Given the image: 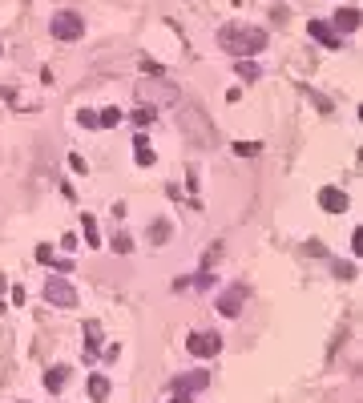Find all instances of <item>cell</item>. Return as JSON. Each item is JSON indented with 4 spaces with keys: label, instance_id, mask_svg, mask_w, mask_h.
<instances>
[{
    "label": "cell",
    "instance_id": "obj_6",
    "mask_svg": "<svg viewBox=\"0 0 363 403\" xmlns=\"http://www.w3.org/2000/svg\"><path fill=\"white\" fill-rule=\"evenodd\" d=\"M206 383H210V375H206V371H194V375L174 379V383H170V391H174V395H194V391H202Z\"/></svg>",
    "mask_w": 363,
    "mask_h": 403
},
{
    "label": "cell",
    "instance_id": "obj_4",
    "mask_svg": "<svg viewBox=\"0 0 363 403\" xmlns=\"http://www.w3.org/2000/svg\"><path fill=\"white\" fill-rule=\"evenodd\" d=\"M45 299H49L53 306H77V290L69 287L65 278H49V282H45Z\"/></svg>",
    "mask_w": 363,
    "mask_h": 403
},
{
    "label": "cell",
    "instance_id": "obj_15",
    "mask_svg": "<svg viewBox=\"0 0 363 403\" xmlns=\"http://www.w3.org/2000/svg\"><path fill=\"white\" fill-rule=\"evenodd\" d=\"M238 77H242V81H259V64H254V61H238Z\"/></svg>",
    "mask_w": 363,
    "mask_h": 403
},
{
    "label": "cell",
    "instance_id": "obj_9",
    "mask_svg": "<svg viewBox=\"0 0 363 403\" xmlns=\"http://www.w3.org/2000/svg\"><path fill=\"white\" fill-rule=\"evenodd\" d=\"M331 29H335V32H355V29H359V8H339Z\"/></svg>",
    "mask_w": 363,
    "mask_h": 403
},
{
    "label": "cell",
    "instance_id": "obj_22",
    "mask_svg": "<svg viewBox=\"0 0 363 403\" xmlns=\"http://www.w3.org/2000/svg\"><path fill=\"white\" fill-rule=\"evenodd\" d=\"M170 403H190V395H174V399H170Z\"/></svg>",
    "mask_w": 363,
    "mask_h": 403
},
{
    "label": "cell",
    "instance_id": "obj_19",
    "mask_svg": "<svg viewBox=\"0 0 363 403\" xmlns=\"http://www.w3.org/2000/svg\"><path fill=\"white\" fill-rule=\"evenodd\" d=\"M133 121H137V125H149V121H153V109H137L133 113Z\"/></svg>",
    "mask_w": 363,
    "mask_h": 403
},
{
    "label": "cell",
    "instance_id": "obj_11",
    "mask_svg": "<svg viewBox=\"0 0 363 403\" xmlns=\"http://www.w3.org/2000/svg\"><path fill=\"white\" fill-rule=\"evenodd\" d=\"M81 230H85V242L101 250V234H97V222H93V214H85V218H81Z\"/></svg>",
    "mask_w": 363,
    "mask_h": 403
},
{
    "label": "cell",
    "instance_id": "obj_10",
    "mask_svg": "<svg viewBox=\"0 0 363 403\" xmlns=\"http://www.w3.org/2000/svg\"><path fill=\"white\" fill-rule=\"evenodd\" d=\"M65 383H69V367H49V375H45V387H49L53 395H57Z\"/></svg>",
    "mask_w": 363,
    "mask_h": 403
},
{
    "label": "cell",
    "instance_id": "obj_2",
    "mask_svg": "<svg viewBox=\"0 0 363 403\" xmlns=\"http://www.w3.org/2000/svg\"><path fill=\"white\" fill-rule=\"evenodd\" d=\"M81 32H85V25H81L77 13H57L53 16V36H57V41H81Z\"/></svg>",
    "mask_w": 363,
    "mask_h": 403
},
{
    "label": "cell",
    "instance_id": "obj_1",
    "mask_svg": "<svg viewBox=\"0 0 363 403\" xmlns=\"http://www.w3.org/2000/svg\"><path fill=\"white\" fill-rule=\"evenodd\" d=\"M218 45L234 53V57H254V53L266 48V32L247 29V25H226V29H218Z\"/></svg>",
    "mask_w": 363,
    "mask_h": 403
},
{
    "label": "cell",
    "instance_id": "obj_12",
    "mask_svg": "<svg viewBox=\"0 0 363 403\" xmlns=\"http://www.w3.org/2000/svg\"><path fill=\"white\" fill-rule=\"evenodd\" d=\"M89 395L101 403L105 395H109V379H105V375H93V379H89Z\"/></svg>",
    "mask_w": 363,
    "mask_h": 403
},
{
    "label": "cell",
    "instance_id": "obj_8",
    "mask_svg": "<svg viewBox=\"0 0 363 403\" xmlns=\"http://www.w3.org/2000/svg\"><path fill=\"white\" fill-rule=\"evenodd\" d=\"M319 206L331 210V214H343V210H347V193L343 190H319Z\"/></svg>",
    "mask_w": 363,
    "mask_h": 403
},
{
    "label": "cell",
    "instance_id": "obj_7",
    "mask_svg": "<svg viewBox=\"0 0 363 403\" xmlns=\"http://www.w3.org/2000/svg\"><path fill=\"white\" fill-rule=\"evenodd\" d=\"M307 32H311L319 45H327V48H339V45H343V41H339V32L331 29V25H323V20H311V25H307Z\"/></svg>",
    "mask_w": 363,
    "mask_h": 403
},
{
    "label": "cell",
    "instance_id": "obj_13",
    "mask_svg": "<svg viewBox=\"0 0 363 403\" xmlns=\"http://www.w3.org/2000/svg\"><path fill=\"white\" fill-rule=\"evenodd\" d=\"M133 149H137V165H153V149H149L146 137H137V142H133Z\"/></svg>",
    "mask_w": 363,
    "mask_h": 403
},
{
    "label": "cell",
    "instance_id": "obj_14",
    "mask_svg": "<svg viewBox=\"0 0 363 403\" xmlns=\"http://www.w3.org/2000/svg\"><path fill=\"white\" fill-rule=\"evenodd\" d=\"M259 149H263L259 142H234V153H238V158H254Z\"/></svg>",
    "mask_w": 363,
    "mask_h": 403
},
{
    "label": "cell",
    "instance_id": "obj_21",
    "mask_svg": "<svg viewBox=\"0 0 363 403\" xmlns=\"http://www.w3.org/2000/svg\"><path fill=\"white\" fill-rule=\"evenodd\" d=\"M36 262H53V250H49V246H36Z\"/></svg>",
    "mask_w": 363,
    "mask_h": 403
},
{
    "label": "cell",
    "instance_id": "obj_3",
    "mask_svg": "<svg viewBox=\"0 0 363 403\" xmlns=\"http://www.w3.org/2000/svg\"><path fill=\"white\" fill-rule=\"evenodd\" d=\"M186 347H190V355H198V359H210V355L222 351V335H214V331H194Z\"/></svg>",
    "mask_w": 363,
    "mask_h": 403
},
{
    "label": "cell",
    "instance_id": "obj_5",
    "mask_svg": "<svg viewBox=\"0 0 363 403\" xmlns=\"http://www.w3.org/2000/svg\"><path fill=\"white\" fill-rule=\"evenodd\" d=\"M242 299H247V290H242V287L222 290V299H218V315H226V319H238V315H242Z\"/></svg>",
    "mask_w": 363,
    "mask_h": 403
},
{
    "label": "cell",
    "instance_id": "obj_18",
    "mask_svg": "<svg viewBox=\"0 0 363 403\" xmlns=\"http://www.w3.org/2000/svg\"><path fill=\"white\" fill-rule=\"evenodd\" d=\"M77 117H81V125H85V129H97V113L81 109V113H77Z\"/></svg>",
    "mask_w": 363,
    "mask_h": 403
},
{
    "label": "cell",
    "instance_id": "obj_16",
    "mask_svg": "<svg viewBox=\"0 0 363 403\" xmlns=\"http://www.w3.org/2000/svg\"><path fill=\"white\" fill-rule=\"evenodd\" d=\"M117 121H121V113H117V109H101L97 113V125H105V129L117 125Z\"/></svg>",
    "mask_w": 363,
    "mask_h": 403
},
{
    "label": "cell",
    "instance_id": "obj_20",
    "mask_svg": "<svg viewBox=\"0 0 363 403\" xmlns=\"http://www.w3.org/2000/svg\"><path fill=\"white\" fill-rule=\"evenodd\" d=\"M351 250H355V254H363V226L351 234Z\"/></svg>",
    "mask_w": 363,
    "mask_h": 403
},
{
    "label": "cell",
    "instance_id": "obj_17",
    "mask_svg": "<svg viewBox=\"0 0 363 403\" xmlns=\"http://www.w3.org/2000/svg\"><path fill=\"white\" fill-rule=\"evenodd\" d=\"M114 250H117V254H130V250H133V242L125 238V234H117V238H114Z\"/></svg>",
    "mask_w": 363,
    "mask_h": 403
}]
</instances>
